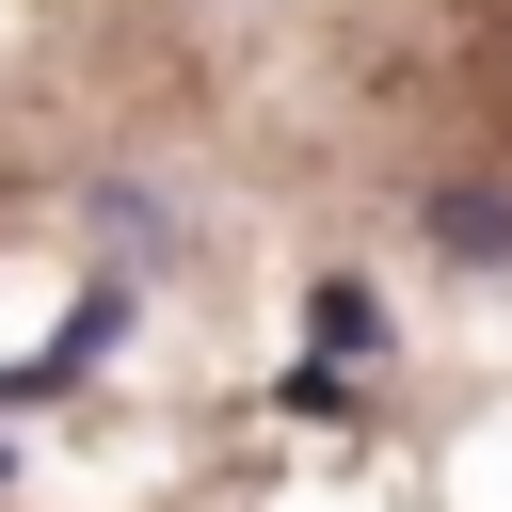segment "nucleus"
<instances>
[{"mask_svg": "<svg viewBox=\"0 0 512 512\" xmlns=\"http://www.w3.org/2000/svg\"><path fill=\"white\" fill-rule=\"evenodd\" d=\"M432 256L496 272V256H512V192H496V176H448V192H432Z\"/></svg>", "mask_w": 512, "mask_h": 512, "instance_id": "1", "label": "nucleus"}]
</instances>
